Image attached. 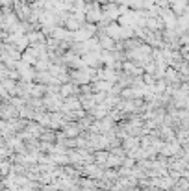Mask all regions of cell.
I'll return each mask as SVG.
<instances>
[{
    "mask_svg": "<svg viewBox=\"0 0 189 191\" xmlns=\"http://www.w3.org/2000/svg\"><path fill=\"white\" fill-rule=\"evenodd\" d=\"M65 134H67V135H76V134H78V124H74V126H73V124L67 126Z\"/></svg>",
    "mask_w": 189,
    "mask_h": 191,
    "instance_id": "cell-1",
    "label": "cell"
}]
</instances>
